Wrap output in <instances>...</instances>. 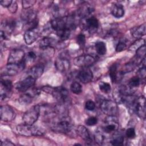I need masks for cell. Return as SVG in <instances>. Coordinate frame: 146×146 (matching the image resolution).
<instances>
[{"instance_id":"obj_1","label":"cell","mask_w":146,"mask_h":146,"mask_svg":"<svg viewBox=\"0 0 146 146\" xmlns=\"http://www.w3.org/2000/svg\"><path fill=\"white\" fill-rule=\"evenodd\" d=\"M73 127V124L68 116H64L58 119L52 124V129L56 132L68 133L70 132Z\"/></svg>"},{"instance_id":"obj_2","label":"cell","mask_w":146,"mask_h":146,"mask_svg":"<svg viewBox=\"0 0 146 146\" xmlns=\"http://www.w3.org/2000/svg\"><path fill=\"white\" fill-rule=\"evenodd\" d=\"M18 133L24 136H42L44 133V131L39 127L33 125H29L23 123L19 124L16 127Z\"/></svg>"},{"instance_id":"obj_3","label":"cell","mask_w":146,"mask_h":146,"mask_svg":"<svg viewBox=\"0 0 146 146\" xmlns=\"http://www.w3.org/2000/svg\"><path fill=\"white\" fill-rule=\"evenodd\" d=\"M40 113V107L39 105H35L28 110L22 117L25 124L33 125L38 119Z\"/></svg>"},{"instance_id":"obj_4","label":"cell","mask_w":146,"mask_h":146,"mask_svg":"<svg viewBox=\"0 0 146 146\" xmlns=\"http://www.w3.org/2000/svg\"><path fill=\"white\" fill-rule=\"evenodd\" d=\"M26 66L25 60L19 64L7 63L1 70V75L5 76H14L22 71Z\"/></svg>"},{"instance_id":"obj_5","label":"cell","mask_w":146,"mask_h":146,"mask_svg":"<svg viewBox=\"0 0 146 146\" xmlns=\"http://www.w3.org/2000/svg\"><path fill=\"white\" fill-rule=\"evenodd\" d=\"M100 108L103 113L107 116H115L118 111V107L116 102L112 100H103Z\"/></svg>"},{"instance_id":"obj_6","label":"cell","mask_w":146,"mask_h":146,"mask_svg":"<svg viewBox=\"0 0 146 146\" xmlns=\"http://www.w3.org/2000/svg\"><path fill=\"white\" fill-rule=\"evenodd\" d=\"M96 56L91 55H83L76 57L74 60V64L79 67H89L96 62Z\"/></svg>"},{"instance_id":"obj_7","label":"cell","mask_w":146,"mask_h":146,"mask_svg":"<svg viewBox=\"0 0 146 146\" xmlns=\"http://www.w3.org/2000/svg\"><path fill=\"white\" fill-rule=\"evenodd\" d=\"M119 128V121L115 116H108L104 125L102 128L104 133H110L115 132Z\"/></svg>"},{"instance_id":"obj_8","label":"cell","mask_w":146,"mask_h":146,"mask_svg":"<svg viewBox=\"0 0 146 146\" xmlns=\"http://www.w3.org/2000/svg\"><path fill=\"white\" fill-rule=\"evenodd\" d=\"M132 110L137 116L144 119L145 117V98L144 96L136 98Z\"/></svg>"},{"instance_id":"obj_9","label":"cell","mask_w":146,"mask_h":146,"mask_svg":"<svg viewBox=\"0 0 146 146\" xmlns=\"http://www.w3.org/2000/svg\"><path fill=\"white\" fill-rule=\"evenodd\" d=\"M51 94H52L53 96L59 102V104H64L68 102V92L67 90L63 87L54 88Z\"/></svg>"},{"instance_id":"obj_10","label":"cell","mask_w":146,"mask_h":146,"mask_svg":"<svg viewBox=\"0 0 146 146\" xmlns=\"http://www.w3.org/2000/svg\"><path fill=\"white\" fill-rule=\"evenodd\" d=\"M25 56V52L20 49H14L9 54L7 63L19 64L23 61Z\"/></svg>"},{"instance_id":"obj_11","label":"cell","mask_w":146,"mask_h":146,"mask_svg":"<svg viewBox=\"0 0 146 146\" xmlns=\"http://www.w3.org/2000/svg\"><path fill=\"white\" fill-rule=\"evenodd\" d=\"M1 119L6 122L10 121L14 119L15 113L14 110L8 105L1 106L0 108Z\"/></svg>"},{"instance_id":"obj_12","label":"cell","mask_w":146,"mask_h":146,"mask_svg":"<svg viewBox=\"0 0 146 146\" xmlns=\"http://www.w3.org/2000/svg\"><path fill=\"white\" fill-rule=\"evenodd\" d=\"M35 80L36 79L28 76L18 82L15 86V88L20 92H26L34 86Z\"/></svg>"},{"instance_id":"obj_13","label":"cell","mask_w":146,"mask_h":146,"mask_svg":"<svg viewBox=\"0 0 146 146\" xmlns=\"http://www.w3.org/2000/svg\"><path fill=\"white\" fill-rule=\"evenodd\" d=\"M13 88L12 82L8 79L2 80L1 82L0 96L1 99L3 100L10 96Z\"/></svg>"},{"instance_id":"obj_14","label":"cell","mask_w":146,"mask_h":146,"mask_svg":"<svg viewBox=\"0 0 146 146\" xmlns=\"http://www.w3.org/2000/svg\"><path fill=\"white\" fill-rule=\"evenodd\" d=\"M77 11L76 15L80 18H87L94 12V7L88 3H83Z\"/></svg>"},{"instance_id":"obj_15","label":"cell","mask_w":146,"mask_h":146,"mask_svg":"<svg viewBox=\"0 0 146 146\" xmlns=\"http://www.w3.org/2000/svg\"><path fill=\"white\" fill-rule=\"evenodd\" d=\"M56 68L60 72H66L70 68V60L64 56H59L55 61Z\"/></svg>"},{"instance_id":"obj_16","label":"cell","mask_w":146,"mask_h":146,"mask_svg":"<svg viewBox=\"0 0 146 146\" xmlns=\"http://www.w3.org/2000/svg\"><path fill=\"white\" fill-rule=\"evenodd\" d=\"M78 78L83 83H88L93 79V73L88 67L82 68L78 74Z\"/></svg>"},{"instance_id":"obj_17","label":"cell","mask_w":146,"mask_h":146,"mask_svg":"<svg viewBox=\"0 0 146 146\" xmlns=\"http://www.w3.org/2000/svg\"><path fill=\"white\" fill-rule=\"evenodd\" d=\"M39 35V31L38 28L27 30L24 34L25 42L27 44H31L38 39Z\"/></svg>"},{"instance_id":"obj_18","label":"cell","mask_w":146,"mask_h":146,"mask_svg":"<svg viewBox=\"0 0 146 146\" xmlns=\"http://www.w3.org/2000/svg\"><path fill=\"white\" fill-rule=\"evenodd\" d=\"M84 27L90 33H93L96 31L99 27V22L97 18L94 16H90L85 18Z\"/></svg>"},{"instance_id":"obj_19","label":"cell","mask_w":146,"mask_h":146,"mask_svg":"<svg viewBox=\"0 0 146 146\" xmlns=\"http://www.w3.org/2000/svg\"><path fill=\"white\" fill-rule=\"evenodd\" d=\"M119 66L117 64H113L109 69V75L111 81L113 83L119 82L122 78L123 74L120 70H118Z\"/></svg>"},{"instance_id":"obj_20","label":"cell","mask_w":146,"mask_h":146,"mask_svg":"<svg viewBox=\"0 0 146 146\" xmlns=\"http://www.w3.org/2000/svg\"><path fill=\"white\" fill-rule=\"evenodd\" d=\"M78 134L87 143V144H92V138L88 129L84 126L80 125L77 128Z\"/></svg>"},{"instance_id":"obj_21","label":"cell","mask_w":146,"mask_h":146,"mask_svg":"<svg viewBox=\"0 0 146 146\" xmlns=\"http://www.w3.org/2000/svg\"><path fill=\"white\" fill-rule=\"evenodd\" d=\"M44 71V66L42 64H38L33 66L28 72V76L36 79L40 77Z\"/></svg>"},{"instance_id":"obj_22","label":"cell","mask_w":146,"mask_h":146,"mask_svg":"<svg viewBox=\"0 0 146 146\" xmlns=\"http://www.w3.org/2000/svg\"><path fill=\"white\" fill-rule=\"evenodd\" d=\"M25 10L21 14V18L25 22H29L36 19V12L31 9H24Z\"/></svg>"},{"instance_id":"obj_23","label":"cell","mask_w":146,"mask_h":146,"mask_svg":"<svg viewBox=\"0 0 146 146\" xmlns=\"http://www.w3.org/2000/svg\"><path fill=\"white\" fill-rule=\"evenodd\" d=\"M16 25V22L13 20L4 21L1 23V30L8 36L14 30Z\"/></svg>"},{"instance_id":"obj_24","label":"cell","mask_w":146,"mask_h":146,"mask_svg":"<svg viewBox=\"0 0 146 146\" xmlns=\"http://www.w3.org/2000/svg\"><path fill=\"white\" fill-rule=\"evenodd\" d=\"M131 34L132 36L135 38H141V36L145 35L146 34L145 23H143L139 26L132 28L131 30Z\"/></svg>"},{"instance_id":"obj_25","label":"cell","mask_w":146,"mask_h":146,"mask_svg":"<svg viewBox=\"0 0 146 146\" xmlns=\"http://www.w3.org/2000/svg\"><path fill=\"white\" fill-rule=\"evenodd\" d=\"M111 14L116 18H120L123 17L124 15V9L123 6L119 3L113 4L111 7Z\"/></svg>"},{"instance_id":"obj_26","label":"cell","mask_w":146,"mask_h":146,"mask_svg":"<svg viewBox=\"0 0 146 146\" xmlns=\"http://www.w3.org/2000/svg\"><path fill=\"white\" fill-rule=\"evenodd\" d=\"M56 43V40L54 39L45 36L39 42V47L40 49H44L50 47H53V45L55 44Z\"/></svg>"},{"instance_id":"obj_27","label":"cell","mask_w":146,"mask_h":146,"mask_svg":"<svg viewBox=\"0 0 146 146\" xmlns=\"http://www.w3.org/2000/svg\"><path fill=\"white\" fill-rule=\"evenodd\" d=\"M95 47L96 51L99 55H103L106 53L107 48L106 44L104 42L102 41H98L95 43Z\"/></svg>"},{"instance_id":"obj_28","label":"cell","mask_w":146,"mask_h":146,"mask_svg":"<svg viewBox=\"0 0 146 146\" xmlns=\"http://www.w3.org/2000/svg\"><path fill=\"white\" fill-rule=\"evenodd\" d=\"M57 36L62 40H65L68 39L70 36L71 30L68 29H63L56 31Z\"/></svg>"},{"instance_id":"obj_29","label":"cell","mask_w":146,"mask_h":146,"mask_svg":"<svg viewBox=\"0 0 146 146\" xmlns=\"http://www.w3.org/2000/svg\"><path fill=\"white\" fill-rule=\"evenodd\" d=\"M143 45H145V40L142 38L137 39L129 47V50L131 51H136Z\"/></svg>"},{"instance_id":"obj_30","label":"cell","mask_w":146,"mask_h":146,"mask_svg":"<svg viewBox=\"0 0 146 146\" xmlns=\"http://www.w3.org/2000/svg\"><path fill=\"white\" fill-rule=\"evenodd\" d=\"M94 138L95 141L99 144H102L104 141L105 139V136L103 133V131L102 129H98L96 131L94 135Z\"/></svg>"},{"instance_id":"obj_31","label":"cell","mask_w":146,"mask_h":146,"mask_svg":"<svg viewBox=\"0 0 146 146\" xmlns=\"http://www.w3.org/2000/svg\"><path fill=\"white\" fill-rule=\"evenodd\" d=\"M124 143V137L121 135H115L111 140L112 145H122Z\"/></svg>"},{"instance_id":"obj_32","label":"cell","mask_w":146,"mask_h":146,"mask_svg":"<svg viewBox=\"0 0 146 146\" xmlns=\"http://www.w3.org/2000/svg\"><path fill=\"white\" fill-rule=\"evenodd\" d=\"M70 90L75 94H79L82 92V86L78 82H74L72 83L70 86Z\"/></svg>"},{"instance_id":"obj_33","label":"cell","mask_w":146,"mask_h":146,"mask_svg":"<svg viewBox=\"0 0 146 146\" xmlns=\"http://www.w3.org/2000/svg\"><path fill=\"white\" fill-rule=\"evenodd\" d=\"M34 96L29 92H27V93L25 94L24 95H22L20 98V102H21L22 103L24 104H29L32 102L33 98Z\"/></svg>"},{"instance_id":"obj_34","label":"cell","mask_w":146,"mask_h":146,"mask_svg":"<svg viewBox=\"0 0 146 146\" xmlns=\"http://www.w3.org/2000/svg\"><path fill=\"white\" fill-rule=\"evenodd\" d=\"M99 87L100 90L104 94H108L111 90V85L107 82H101L99 84Z\"/></svg>"},{"instance_id":"obj_35","label":"cell","mask_w":146,"mask_h":146,"mask_svg":"<svg viewBox=\"0 0 146 146\" xmlns=\"http://www.w3.org/2000/svg\"><path fill=\"white\" fill-rule=\"evenodd\" d=\"M141 79L137 76H133L131 78L128 82V86L130 88L137 87L140 85Z\"/></svg>"},{"instance_id":"obj_36","label":"cell","mask_w":146,"mask_h":146,"mask_svg":"<svg viewBox=\"0 0 146 146\" xmlns=\"http://www.w3.org/2000/svg\"><path fill=\"white\" fill-rule=\"evenodd\" d=\"M135 57L140 60H142L145 57V45H143L136 51Z\"/></svg>"},{"instance_id":"obj_37","label":"cell","mask_w":146,"mask_h":146,"mask_svg":"<svg viewBox=\"0 0 146 146\" xmlns=\"http://www.w3.org/2000/svg\"><path fill=\"white\" fill-rule=\"evenodd\" d=\"M36 2L35 0H24L22 1V7L24 9H30Z\"/></svg>"},{"instance_id":"obj_38","label":"cell","mask_w":146,"mask_h":146,"mask_svg":"<svg viewBox=\"0 0 146 146\" xmlns=\"http://www.w3.org/2000/svg\"><path fill=\"white\" fill-rule=\"evenodd\" d=\"M76 42L80 47H83L86 43V36L83 34H80L76 36Z\"/></svg>"},{"instance_id":"obj_39","label":"cell","mask_w":146,"mask_h":146,"mask_svg":"<svg viewBox=\"0 0 146 146\" xmlns=\"http://www.w3.org/2000/svg\"><path fill=\"white\" fill-rule=\"evenodd\" d=\"M127 47L126 42L124 40H120L116 46L115 50L116 52H121L125 49Z\"/></svg>"},{"instance_id":"obj_40","label":"cell","mask_w":146,"mask_h":146,"mask_svg":"<svg viewBox=\"0 0 146 146\" xmlns=\"http://www.w3.org/2000/svg\"><path fill=\"white\" fill-rule=\"evenodd\" d=\"M97 123H98V119L94 116L89 117L85 120L86 124L88 126L95 125L97 124Z\"/></svg>"},{"instance_id":"obj_41","label":"cell","mask_w":146,"mask_h":146,"mask_svg":"<svg viewBox=\"0 0 146 146\" xmlns=\"http://www.w3.org/2000/svg\"><path fill=\"white\" fill-rule=\"evenodd\" d=\"M125 135L128 139H132L136 136V132L133 128H129L125 131Z\"/></svg>"},{"instance_id":"obj_42","label":"cell","mask_w":146,"mask_h":146,"mask_svg":"<svg viewBox=\"0 0 146 146\" xmlns=\"http://www.w3.org/2000/svg\"><path fill=\"white\" fill-rule=\"evenodd\" d=\"M96 107L95 103L91 100H87L85 103V108L88 111H93Z\"/></svg>"},{"instance_id":"obj_43","label":"cell","mask_w":146,"mask_h":146,"mask_svg":"<svg viewBox=\"0 0 146 146\" xmlns=\"http://www.w3.org/2000/svg\"><path fill=\"white\" fill-rule=\"evenodd\" d=\"M137 76L141 79H144L146 76V70H145V66H141L137 71Z\"/></svg>"},{"instance_id":"obj_44","label":"cell","mask_w":146,"mask_h":146,"mask_svg":"<svg viewBox=\"0 0 146 146\" xmlns=\"http://www.w3.org/2000/svg\"><path fill=\"white\" fill-rule=\"evenodd\" d=\"M36 54H35L34 52L29 51L27 54L26 58V59L24 58V60H25V62H27V60L29 61V62H33V61L35 60V59H36Z\"/></svg>"},{"instance_id":"obj_45","label":"cell","mask_w":146,"mask_h":146,"mask_svg":"<svg viewBox=\"0 0 146 146\" xmlns=\"http://www.w3.org/2000/svg\"><path fill=\"white\" fill-rule=\"evenodd\" d=\"M18 9V5L16 2L13 1L11 5L8 7L9 11H10L11 13H15Z\"/></svg>"},{"instance_id":"obj_46","label":"cell","mask_w":146,"mask_h":146,"mask_svg":"<svg viewBox=\"0 0 146 146\" xmlns=\"http://www.w3.org/2000/svg\"><path fill=\"white\" fill-rule=\"evenodd\" d=\"M13 1L11 0H1L0 1V3L2 6L8 8L13 3Z\"/></svg>"},{"instance_id":"obj_47","label":"cell","mask_w":146,"mask_h":146,"mask_svg":"<svg viewBox=\"0 0 146 146\" xmlns=\"http://www.w3.org/2000/svg\"><path fill=\"white\" fill-rule=\"evenodd\" d=\"M2 146H14L15 144L8 139H5L1 143Z\"/></svg>"}]
</instances>
